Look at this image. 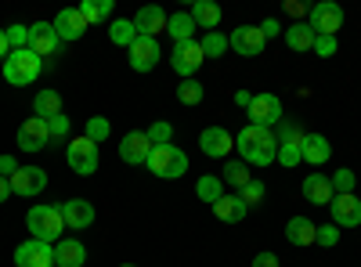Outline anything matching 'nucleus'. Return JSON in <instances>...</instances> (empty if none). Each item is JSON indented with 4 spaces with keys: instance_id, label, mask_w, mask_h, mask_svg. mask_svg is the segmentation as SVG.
<instances>
[{
    "instance_id": "nucleus-50",
    "label": "nucleus",
    "mask_w": 361,
    "mask_h": 267,
    "mask_svg": "<svg viewBox=\"0 0 361 267\" xmlns=\"http://www.w3.org/2000/svg\"><path fill=\"white\" fill-rule=\"evenodd\" d=\"M8 195H11V181H8V177H0V202H8Z\"/></svg>"
},
{
    "instance_id": "nucleus-13",
    "label": "nucleus",
    "mask_w": 361,
    "mask_h": 267,
    "mask_svg": "<svg viewBox=\"0 0 361 267\" xmlns=\"http://www.w3.org/2000/svg\"><path fill=\"white\" fill-rule=\"evenodd\" d=\"M127 51H130V66L137 73H152L156 62H159V40L156 37H137Z\"/></svg>"
},
{
    "instance_id": "nucleus-27",
    "label": "nucleus",
    "mask_w": 361,
    "mask_h": 267,
    "mask_svg": "<svg viewBox=\"0 0 361 267\" xmlns=\"http://www.w3.org/2000/svg\"><path fill=\"white\" fill-rule=\"evenodd\" d=\"M314 235H318V224H311L307 217H293V221L286 224V239H289L293 246H311Z\"/></svg>"
},
{
    "instance_id": "nucleus-16",
    "label": "nucleus",
    "mask_w": 361,
    "mask_h": 267,
    "mask_svg": "<svg viewBox=\"0 0 361 267\" xmlns=\"http://www.w3.org/2000/svg\"><path fill=\"white\" fill-rule=\"evenodd\" d=\"M199 148L206 156H214V159H224L231 148H235V137L224 130V127H206L202 134H199Z\"/></svg>"
},
{
    "instance_id": "nucleus-49",
    "label": "nucleus",
    "mask_w": 361,
    "mask_h": 267,
    "mask_svg": "<svg viewBox=\"0 0 361 267\" xmlns=\"http://www.w3.org/2000/svg\"><path fill=\"white\" fill-rule=\"evenodd\" d=\"M250 101H253V94H250V91H235V105H243V108H250Z\"/></svg>"
},
{
    "instance_id": "nucleus-10",
    "label": "nucleus",
    "mask_w": 361,
    "mask_h": 267,
    "mask_svg": "<svg viewBox=\"0 0 361 267\" xmlns=\"http://www.w3.org/2000/svg\"><path fill=\"white\" fill-rule=\"evenodd\" d=\"M51 144V130H47V120L33 116V120H25L18 127V148L22 152H40V148Z\"/></svg>"
},
{
    "instance_id": "nucleus-20",
    "label": "nucleus",
    "mask_w": 361,
    "mask_h": 267,
    "mask_svg": "<svg viewBox=\"0 0 361 267\" xmlns=\"http://www.w3.org/2000/svg\"><path fill=\"white\" fill-rule=\"evenodd\" d=\"M58 210H62V217H66V228L83 231V228L94 224V202H87V199H69L66 206H58Z\"/></svg>"
},
{
    "instance_id": "nucleus-4",
    "label": "nucleus",
    "mask_w": 361,
    "mask_h": 267,
    "mask_svg": "<svg viewBox=\"0 0 361 267\" xmlns=\"http://www.w3.org/2000/svg\"><path fill=\"white\" fill-rule=\"evenodd\" d=\"M40 69H44L40 54H33L29 47H22V51H11V54L4 58V80H8V83H15V87L33 83V80L40 76Z\"/></svg>"
},
{
    "instance_id": "nucleus-29",
    "label": "nucleus",
    "mask_w": 361,
    "mask_h": 267,
    "mask_svg": "<svg viewBox=\"0 0 361 267\" xmlns=\"http://www.w3.org/2000/svg\"><path fill=\"white\" fill-rule=\"evenodd\" d=\"M33 112L40 116V120H54V116H62V98H58V91H40L37 101H33Z\"/></svg>"
},
{
    "instance_id": "nucleus-44",
    "label": "nucleus",
    "mask_w": 361,
    "mask_h": 267,
    "mask_svg": "<svg viewBox=\"0 0 361 267\" xmlns=\"http://www.w3.org/2000/svg\"><path fill=\"white\" fill-rule=\"evenodd\" d=\"M286 15H293V18L300 22V18H307V15H311V8L304 4V0H286Z\"/></svg>"
},
{
    "instance_id": "nucleus-21",
    "label": "nucleus",
    "mask_w": 361,
    "mask_h": 267,
    "mask_svg": "<svg viewBox=\"0 0 361 267\" xmlns=\"http://www.w3.org/2000/svg\"><path fill=\"white\" fill-rule=\"evenodd\" d=\"M304 199H307V202H314V206H329V202L336 199L333 181H329L325 173H311L307 181H304Z\"/></svg>"
},
{
    "instance_id": "nucleus-5",
    "label": "nucleus",
    "mask_w": 361,
    "mask_h": 267,
    "mask_svg": "<svg viewBox=\"0 0 361 267\" xmlns=\"http://www.w3.org/2000/svg\"><path fill=\"white\" fill-rule=\"evenodd\" d=\"M307 25L314 29V37H336V29L343 25V8L333 4V0H322V4L311 8Z\"/></svg>"
},
{
    "instance_id": "nucleus-15",
    "label": "nucleus",
    "mask_w": 361,
    "mask_h": 267,
    "mask_svg": "<svg viewBox=\"0 0 361 267\" xmlns=\"http://www.w3.org/2000/svg\"><path fill=\"white\" fill-rule=\"evenodd\" d=\"M329 210H333L336 228H357L361 224V199L357 195H336L329 202Z\"/></svg>"
},
{
    "instance_id": "nucleus-12",
    "label": "nucleus",
    "mask_w": 361,
    "mask_h": 267,
    "mask_svg": "<svg viewBox=\"0 0 361 267\" xmlns=\"http://www.w3.org/2000/svg\"><path fill=\"white\" fill-rule=\"evenodd\" d=\"M228 47H235L238 54L253 58V54H260V51L267 47V37L260 33V25H238L235 33L228 37Z\"/></svg>"
},
{
    "instance_id": "nucleus-7",
    "label": "nucleus",
    "mask_w": 361,
    "mask_h": 267,
    "mask_svg": "<svg viewBox=\"0 0 361 267\" xmlns=\"http://www.w3.org/2000/svg\"><path fill=\"white\" fill-rule=\"evenodd\" d=\"M202 62H206V54H202L199 40L177 44V47H173V54H170V66H173V73H177V76H185V80H192V76L199 73V66H202Z\"/></svg>"
},
{
    "instance_id": "nucleus-42",
    "label": "nucleus",
    "mask_w": 361,
    "mask_h": 267,
    "mask_svg": "<svg viewBox=\"0 0 361 267\" xmlns=\"http://www.w3.org/2000/svg\"><path fill=\"white\" fill-rule=\"evenodd\" d=\"M145 134H148V141H152V144H170L173 127L170 123H152V130H145Z\"/></svg>"
},
{
    "instance_id": "nucleus-30",
    "label": "nucleus",
    "mask_w": 361,
    "mask_h": 267,
    "mask_svg": "<svg viewBox=\"0 0 361 267\" xmlns=\"http://www.w3.org/2000/svg\"><path fill=\"white\" fill-rule=\"evenodd\" d=\"M109 40L119 44V47H130V44L137 40L134 22H127V18H112V22H109Z\"/></svg>"
},
{
    "instance_id": "nucleus-6",
    "label": "nucleus",
    "mask_w": 361,
    "mask_h": 267,
    "mask_svg": "<svg viewBox=\"0 0 361 267\" xmlns=\"http://www.w3.org/2000/svg\"><path fill=\"white\" fill-rule=\"evenodd\" d=\"M66 159H69L73 173L90 177V173L98 170V144L90 141V137H76V141H69V152H66Z\"/></svg>"
},
{
    "instance_id": "nucleus-19",
    "label": "nucleus",
    "mask_w": 361,
    "mask_h": 267,
    "mask_svg": "<svg viewBox=\"0 0 361 267\" xmlns=\"http://www.w3.org/2000/svg\"><path fill=\"white\" fill-rule=\"evenodd\" d=\"M58 33H54V25L51 22H37V25H29V51L33 54H40V58H47V54H54L58 51Z\"/></svg>"
},
{
    "instance_id": "nucleus-47",
    "label": "nucleus",
    "mask_w": 361,
    "mask_h": 267,
    "mask_svg": "<svg viewBox=\"0 0 361 267\" xmlns=\"http://www.w3.org/2000/svg\"><path fill=\"white\" fill-rule=\"evenodd\" d=\"M253 267H279V256H275V253H260V256L253 260Z\"/></svg>"
},
{
    "instance_id": "nucleus-35",
    "label": "nucleus",
    "mask_w": 361,
    "mask_h": 267,
    "mask_svg": "<svg viewBox=\"0 0 361 267\" xmlns=\"http://www.w3.org/2000/svg\"><path fill=\"white\" fill-rule=\"evenodd\" d=\"M109 134H112V123L105 120V116H90V120H87V134H83V137H90L94 144H102Z\"/></svg>"
},
{
    "instance_id": "nucleus-52",
    "label": "nucleus",
    "mask_w": 361,
    "mask_h": 267,
    "mask_svg": "<svg viewBox=\"0 0 361 267\" xmlns=\"http://www.w3.org/2000/svg\"><path fill=\"white\" fill-rule=\"evenodd\" d=\"M123 267H134V263H123Z\"/></svg>"
},
{
    "instance_id": "nucleus-1",
    "label": "nucleus",
    "mask_w": 361,
    "mask_h": 267,
    "mask_svg": "<svg viewBox=\"0 0 361 267\" xmlns=\"http://www.w3.org/2000/svg\"><path fill=\"white\" fill-rule=\"evenodd\" d=\"M235 144H238V156H243L250 166H267V163L279 159V137L267 127H253V123L243 127Z\"/></svg>"
},
{
    "instance_id": "nucleus-32",
    "label": "nucleus",
    "mask_w": 361,
    "mask_h": 267,
    "mask_svg": "<svg viewBox=\"0 0 361 267\" xmlns=\"http://www.w3.org/2000/svg\"><path fill=\"white\" fill-rule=\"evenodd\" d=\"M250 181H253V177H250V166H246V163L231 159V163L224 166V185H235L238 192H243V188H246Z\"/></svg>"
},
{
    "instance_id": "nucleus-31",
    "label": "nucleus",
    "mask_w": 361,
    "mask_h": 267,
    "mask_svg": "<svg viewBox=\"0 0 361 267\" xmlns=\"http://www.w3.org/2000/svg\"><path fill=\"white\" fill-rule=\"evenodd\" d=\"M80 15L87 18V25H98V22L112 18V0H83Z\"/></svg>"
},
{
    "instance_id": "nucleus-37",
    "label": "nucleus",
    "mask_w": 361,
    "mask_h": 267,
    "mask_svg": "<svg viewBox=\"0 0 361 267\" xmlns=\"http://www.w3.org/2000/svg\"><path fill=\"white\" fill-rule=\"evenodd\" d=\"M329 181H333L336 195H354V170H336V177H329Z\"/></svg>"
},
{
    "instance_id": "nucleus-24",
    "label": "nucleus",
    "mask_w": 361,
    "mask_h": 267,
    "mask_svg": "<svg viewBox=\"0 0 361 267\" xmlns=\"http://www.w3.org/2000/svg\"><path fill=\"white\" fill-rule=\"evenodd\" d=\"M214 213H217V221H224V224H238V221L250 213V206L238 199V195H224V199L214 202Z\"/></svg>"
},
{
    "instance_id": "nucleus-26",
    "label": "nucleus",
    "mask_w": 361,
    "mask_h": 267,
    "mask_svg": "<svg viewBox=\"0 0 361 267\" xmlns=\"http://www.w3.org/2000/svg\"><path fill=\"white\" fill-rule=\"evenodd\" d=\"M195 29H199V25H195V18H192L188 11H177V15H170V18H166V33H170L177 44H188V40H195V37H192Z\"/></svg>"
},
{
    "instance_id": "nucleus-22",
    "label": "nucleus",
    "mask_w": 361,
    "mask_h": 267,
    "mask_svg": "<svg viewBox=\"0 0 361 267\" xmlns=\"http://www.w3.org/2000/svg\"><path fill=\"white\" fill-rule=\"evenodd\" d=\"M329 156H333V144H329L322 134H304V144H300V159L311 163V166H322Z\"/></svg>"
},
{
    "instance_id": "nucleus-39",
    "label": "nucleus",
    "mask_w": 361,
    "mask_h": 267,
    "mask_svg": "<svg viewBox=\"0 0 361 267\" xmlns=\"http://www.w3.org/2000/svg\"><path fill=\"white\" fill-rule=\"evenodd\" d=\"M4 33H8V44H11V51H22V47H29V25H8Z\"/></svg>"
},
{
    "instance_id": "nucleus-38",
    "label": "nucleus",
    "mask_w": 361,
    "mask_h": 267,
    "mask_svg": "<svg viewBox=\"0 0 361 267\" xmlns=\"http://www.w3.org/2000/svg\"><path fill=\"white\" fill-rule=\"evenodd\" d=\"M300 144H304V141H286V144H279V163H282V166L304 163V159H300Z\"/></svg>"
},
{
    "instance_id": "nucleus-2",
    "label": "nucleus",
    "mask_w": 361,
    "mask_h": 267,
    "mask_svg": "<svg viewBox=\"0 0 361 267\" xmlns=\"http://www.w3.org/2000/svg\"><path fill=\"white\" fill-rule=\"evenodd\" d=\"M25 224H29L37 242H51V246L62 239V231H66V217L58 206H33V210L25 213Z\"/></svg>"
},
{
    "instance_id": "nucleus-8",
    "label": "nucleus",
    "mask_w": 361,
    "mask_h": 267,
    "mask_svg": "<svg viewBox=\"0 0 361 267\" xmlns=\"http://www.w3.org/2000/svg\"><path fill=\"white\" fill-rule=\"evenodd\" d=\"M250 123L253 127H275V123H282V101L275 98V94H253V101H250Z\"/></svg>"
},
{
    "instance_id": "nucleus-3",
    "label": "nucleus",
    "mask_w": 361,
    "mask_h": 267,
    "mask_svg": "<svg viewBox=\"0 0 361 267\" xmlns=\"http://www.w3.org/2000/svg\"><path fill=\"white\" fill-rule=\"evenodd\" d=\"M145 166L156 177H163V181H173V177H180L188 170V156L177 144H152V156H148Z\"/></svg>"
},
{
    "instance_id": "nucleus-23",
    "label": "nucleus",
    "mask_w": 361,
    "mask_h": 267,
    "mask_svg": "<svg viewBox=\"0 0 361 267\" xmlns=\"http://www.w3.org/2000/svg\"><path fill=\"white\" fill-rule=\"evenodd\" d=\"M87 263V249L76 239H62L54 246V267H83Z\"/></svg>"
},
{
    "instance_id": "nucleus-34",
    "label": "nucleus",
    "mask_w": 361,
    "mask_h": 267,
    "mask_svg": "<svg viewBox=\"0 0 361 267\" xmlns=\"http://www.w3.org/2000/svg\"><path fill=\"white\" fill-rule=\"evenodd\" d=\"M199 47H202L206 58H221V54L228 51V37H224V33H206V37L199 40Z\"/></svg>"
},
{
    "instance_id": "nucleus-36",
    "label": "nucleus",
    "mask_w": 361,
    "mask_h": 267,
    "mask_svg": "<svg viewBox=\"0 0 361 267\" xmlns=\"http://www.w3.org/2000/svg\"><path fill=\"white\" fill-rule=\"evenodd\" d=\"M177 101L180 105H199L202 101V83L199 80H185L177 87Z\"/></svg>"
},
{
    "instance_id": "nucleus-43",
    "label": "nucleus",
    "mask_w": 361,
    "mask_h": 267,
    "mask_svg": "<svg viewBox=\"0 0 361 267\" xmlns=\"http://www.w3.org/2000/svg\"><path fill=\"white\" fill-rule=\"evenodd\" d=\"M47 130H51V137H66L69 134V116L62 112V116H54V120H47Z\"/></svg>"
},
{
    "instance_id": "nucleus-28",
    "label": "nucleus",
    "mask_w": 361,
    "mask_h": 267,
    "mask_svg": "<svg viewBox=\"0 0 361 267\" xmlns=\"http://www.w3.org/2000/svg\"><path fill=\"white\" fill-rule=\"evenodd\" d=\"M314 29L311 25H304V22H293L289 29H286V44L293 47V51H314Z\"/></svg>"
},
{
    "instance_id": "nucleus-41",
    "label": "nucleus",
    "mask_w": 361,
    "mask_h": 267,
    "mask_svg": "<svg viewBox=\"0 0 361 267\" xmlns=\"http://www.w3.org/2000/svg\"><path fill=\"white\" fill-rule=\"evenodd\" d=\"M314 242H318V246H336V242H340V228H336V224H322L318 235H314Z\"/></svg>"
},
{
    "instance_id": "nucleus-40",
    "label": "nucleus",
    "mask_w": 361,
    "mask_h": 267,
    "mask_svg": "<svg viewBox=\"0 0 361 267\" xmlns=\"http://www.w3.org/2000/svg\"><path fill=\"white\" fill-rule=\"evenodd\" d=\"M264 195H267V188H264L260 181H250V185L243 188V195H238V199H243V202L250 206V210H253V206H260V202H264Z\"/></svg>"
},
{
    "instance_id": "nucleus-51",
    "label": "nucleus",
    "mask_w": 361,
    "mask_h": 267,
    "mask_svg": "<svg viewBox=\"0 0 361 267\" xmlns=\"http://www.w3.org/2000/svg\"><path fill=\"white\" fill-rule=\"evenodd\" d=\"M11 54V44H8V33L0 29V58H8Z\"/></svg>"
},
{
    "instance_id": "nucleus-25",
    "label": "nucleus",
    "mask_w": 361,
    "mask_h": 267,
    "mask_svg": "<svg viewBox=\"0 0 361 267\" xmlns=\"http://www.w3.org/2000/svg\"><path fill=\"white\" fill-rule=\"evenodd\" d=\"M188 15L195 18L199 29H209V33H217V25H221V8L214 4V0H195Z\"/></svg>"
},
{
    "instance_id": "nucleus-11",
    "label": "nucleus",
    "mask_w": 361,
    "mask_h": 267,
    "mask_svg": "<svg viewBox=\"0 0 361 267\" xmlns=\"http://www.w3.org/2000/svg\"><path fill=\"white\" fill-rule=\"evenodd\" d=\"M148 156H152V141H148L145 130H130L123 137V144H119V159L130 163V166H145Z\"/></svg>"
},
{
    "instance_id": "nucleus-45",
    "label": "nucleus",
    "mask_w": 361,
    "mask_h": 267,
    "mask_svg": "<svg viewBox=\"0 0 361 267\" xmlns=\"http://www.w3.org/2000/svg\"><path fill=\"white\" fill-rule=\"evenodd\" d=\"M314 51H318L322 58L336 54V37H318V40H314Z\"/></svg>"
},
{
    "instance_id": "nucleus-48",
    "label": "nucleus",
    "mask_w": 361,
    "mask_h": 267,
    "mask_svg": "<svg viewBox=\"0 0 361 267\" xmlns=\"http://www.w3.org/2000/svg\"><path fill=\"white\" fill-rule=\"evenodd\" d=\"M260 33H264V37L271 40V37H275V33H279V22H275V18H267V22L260 25Z\"/></svg>"
},
{
    "instance_id": "nucleus-46",
    "label": "nucleus",
    "mask_w": 361,
    "mask_h": 267,
    "mask_svg": "<svg viewBox=\"0 0 361 267\" xmlns=\"http://www.w3.org/2000/svg\"><path fill=\"white\" fill-rule=\"evenodd\" d=\"M15 173H18V163H15V156H0V177H8V181H11Z\"/></svg>"
},
{
    "instance_id": "nucleus-14",
    "label": "nucleus",
    "mask_w": 361,
    "mask_h": 267,
    "mask_svg": "<svg viewBox=\"0 0 361 267\" xmlns=\"http://www.w3.org/2000/svg\"><path fill=\"white\" fill-rule=\"evenodd\" d=\"M51 25H54L58 40H80V37L87 33V29H90V25H87V18L80 15V8H62Z\"/></svg>"
},
{
    "instance_id": "nucleus-33",
    "label": "nucleus",
    "mask_w": 361,
    "mask_h": 267,
    "mask_svg": "<svg viewBox=\"0 0 361 267\" xmlns=\"http://www.w3.org/2000/svg\"><path fill=\"white\" fill-rule=\"evenodd\" d=\"M221 177H199V185H195V195L202 199V202H209V206H214L217 199H224V192H221Z\"/></svg>"
},
{
    "instance_id": "nucleus-9",
    "label": "nucleus",
    "mask_w": 361,
    "mask_h": 267,
    "mask_svg": "<svg viewBox=\"0 0 361 267\" xmlns=\"http://www.w3.org/2000/svg\"><path fill=\"white\" fill-rule=\"evenodd\" d=\"M15 267H54V246L29 239L15 249Z\"/></svg>"
},
{
    "instance_id": "nucleus-18",
    "label": "nucleus",
    "mask_w": 361,
    "mask_h": 267,
    "mask_svg": "<svg viewBox=\"0 0 361 267\" xmlns=\"http://www.w3.org/2000/svg\"><path fill=\"white\" fill-rule=\"evenodd\" d=\"M166 11L163 8H156V4H148V8H141L137 15H134V29H137V37H159V33H166Z\"/></svg>"
},
{
    "instance_id": "nucleus-17",
    "label": "nucleus",
    "mask_w": 361,
    "mask_h": 267,
    "mask_svg": "<svg viewBox=\"0 0 361 267\" xmlns=\"http://www.w3.org/2000/svg\"><path fill=\"white\" fill-rule=\"evenodd\" d=\"M47 188V173L40 166H18V173L11 177V192L15 195H37Z\"/></svg>"
}]
</instances>
